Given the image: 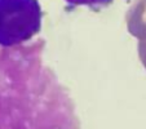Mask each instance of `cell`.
<instances>
[{
    "mask_svg": "<svg viewBox=\"0 0 146 129\" xmlns=\"http://www.w3.org/2000/svg\"><path fill=\"white\" fill-rule=\"evenodd\" d=\"M65 1L71 8H75V7H88L91 11L100 12L101 9L110 5L114 0H65ZM127 1H129V0H127Z\"/></svg>",
    "mask_w": 146,
    "mask_h": 129,
    "instance_id": "obj_3",
    "label": "cell"
},
{
    "mask_svg": "<svg viewBox=\"0 0 146 129\" xmlns=\"http://www.w3.org/2000/svg\"><path fill=\"white\" fill-rule=\"evenodd\" d=\"M40 44L0 52V129H80L70 96L43 63Z\"/></svg>",
    "mask_w": 146,
    "mask_h": 129,
    "instance_id": "obj_1",
    "label": "cell"
},
{
    "mask_svg": "<svg viewBox=\"0 0 146 129\" xmlns=\"http://www.w3.org/2000/svg\"><path fill=\"white\" fill-rule=\"evenodd\" d=\"M39 0H0V47L13 48L31 40L41 30Z\"/></svg>",
    "mask_w": 146,
    "mask_h": 129,
    "instance_id": "obj_2",
    "label": "cell"
}]
</instances>
